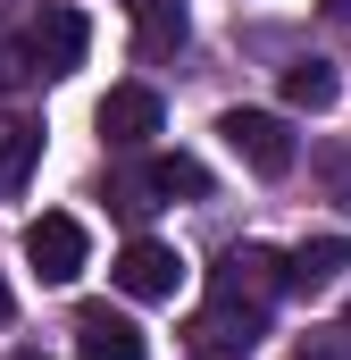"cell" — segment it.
<instances>
[{
    "mask_svg": "<svg viewBox=\"0 0 351 360\" xmlns=\"http://www.w3.org/2000/svg\"><path fill=\"white\" fill-rule=\"evenodd\" d=\"M343 269H351V235H318V243H301L284 260V293H326Z\"/></svg>",
    "mask_w": 351,
    "mask_h": 360,
    "instance_id": "10",
    "label": "cell"
},
{
    "mask_svg": "<svg viewBox=\"0 0 351 360\" xmlns=\"http://www.w3.org/2000/svg\"><path fill=\"white\" fill-rule=\"evenodd\" d=\"M17 360H42V352H17Z\"/></svg>",
    "mask_w": 351,
    "mask_h": 360,
    "instance_id": "21",
    "label": "cell"
},
{
    "mask_svg": "<svg viewBox=\"0 0 351 360\" xmlns=\"http://www.w3.org/2000/svg\"><path fill=\"white\" fill-rule=\"evenodd\" d=\"M151 201H209V168H201V160H184V151L143 160L134 176L117 184V210H151Z\"/></svg>",
    "mask_w": 351,
    "mask_h": 360,
    "instance_id": "4",
    "label": "cell"
},
{
    "mask_svg": "<svg viewBox=\"0 0 351 360\" xmlns=\"http://www.w3.org/2000/svg\"><path fill=\"white\" fill-rule=\"evenodd\" d=\"M34 160H42V126H34V117H0V201L25 193Z\"/></svg>",
    "mask_w": 351,
    "mask_h": 360,
    "instance_id": "11",
    "label": "cell"
},
{
    "mask_svg": "<svg viewBox=\"0 0 351 360\" xmlns=\"http://www.w3.org/2000/svg\"><path fill=\"white\" fill-rule=\"evenodd\" d=\"M218 134H226V151H234L251 176H293V160H301L293 126H284V117H267V109H226V117H218Z\"/></svg>",
    "mask_w": 351,
    "mask_h": 360,
    "instance_id": "2",
    "label": "cell"
},
{
    "mask_svg": "<svg viewBox=\"0 0 351 360\" xmlns=\"http://www.w3.org/2000/svg\"><path fill=\"white\" fill-rule=\"evenodd\" d=\"M8 8H17V0H0V17H8Z\"/></svg>",
    "mask_w": 351,
    "mask_h": 360,
    "instance_id": "20",
    "label": "cell"
},
{
    "mask_svg": "<svg viewBox=\"0 0 351 360\" xmlns=\"http://www.w3.org/2000/svg\"><path fill=\"white\" fill-rule=\"evenodd\" d=\"M109 276H117V293H134V302H176V293H184V260H176V243H159V235H134Z\"/></svg>",
    "mask_w": 351,
    "mask_h": 360,
    "instance_id": "5",
    "label": "cell"
},
{
    "mask_svg": "<svg viewBox=\"0 0 351 360\" xmlns=\"http://www.w3.org/2000/svg\"><path fill=\"white\" fill-rule=\"evenodd\" d=\"M159 92L151 84H109V101H100V143L109 151H151V134H159Z\"/></svg>",
    "mask_w": 351,
    "mask_h": 360,
    "instance_id": "7",
    "label": "cell"
},
{
    "mask_svg": "<svg viewBox=\"0 0 351 360\" xmlns=\"http://www.w3.org/2000/svg\"><path fill=\"white\" fill-rule=\"evenodd\" d=\"M92 51V25L84 8H67V0H51L34 25H25V68H34V84H59V76H76Z\"/></svg>",
    "mask_w": 351,
    "mask_h": 360,
    "instance_id": "1",
    "label": "cell"
},
{
    "mask_svg": "<svg viewBox=\"0 0 351 360\" xmlns=\"http://www.w3.org/2000/svg\"><path fill=\"white\" fill-rule=\"evenodd\" d=\"M0 327H8V285H0Z\"/></svg>",
    "mask_w": 351,
    "mask_h": 360,
    "instance_id": "18",
    "label": "cell"
},
{
    "mask_svg": "<svg viewBox=\"0 0 351 360\" xmlns=\"http://www.w3.org/2000/svg\"><path fill=\"white\" fill-rule=\"evenodd\" d=\"M84 218H67V210H42L34 226H25V269L42 276V285H76L84 276Z\"/></svg>",
    "mask_w": 351,
    "mask_h": 360,
    "instance_id": "3",
    "label": "cell"
},
{
    "mask_svg": "<svg viewBox=\"0 0 351 360\" xmlns=\"http://www.w3.org/2000/svg\"><path fill=\"white\" fill-rule=\"evenodd\" d=\"M209 293H234V302H276L284 293V260L267 252V243H234L226 260H218V276H209Z\"/></svg>",
    "mask_w": 351,
    "mask_h": 360,
    "instance_id": "8",
    "label": "cell"
},
{
    "mask_svg": "<svg viewBox=\"0 0 351 360\" xmlns=\"http://www.w3.org/2000/svg\"><path fill=\"white\" fill-rule=\"evenodd\" d=\"M126 8H159V0H126Z\"/></svg>",
    "mask_w": 351,
    "mask_h": 360,
    "instance_id": "19",
    "label": "cell"
},
{
    "mask_svg": "<svg viewBox=\"0 0 351 360\" xmlns=\"http://www.w3.org/2000/svg\"><path fill=\"white\" fill-rule=\"evenodd\" d=\"M284 101L318 117V109H335V101H343V76H335L326 59H293V68H284Z\"/></svg>",
    "mask_w": 351,
    "mask_h": 360,
    "instance_id": "13",
    "label": "cell"
},
{
    "mask_svg": "<svg viewBox=\"0 0 351 360\" xmlns=\"http://www.w3.org/2000/svg\"><path fill=\"white\" fill-rule=\"evenodd\" d=\"M34 84V68H25V42H8V34H0V101H8V92H25Z\"/></svg>",
    "mask_w": 351,
    "mask_h": 360,
    "instance_id": "15",
    "label": "cell"
},
{
    "mask_svg": "<svg viewBox=\"0 0 351 360\" xmlns=\"http://www.w3.org/2000/svg\"><path fill=\"white\" fill-rule=\"evenodd\" d=\"M343 327H351V310H343Z\"/></svg>",
    "mask_w": 351,
    "mask_h": 360,
    "instance_id": "22",
    "label": "cell"
},
{
    "mask_svg": "<svg viewBox=\"0 0 351 360\" xmlns=\"http://www.w3.org/2000/svg\"><path fill=\"white\" fill-rule=\"evenodd\" d=\"M184 0H159V8H134V51L143 59H168V51H184Z\"/></svg>",
    "mask_w": 351,
    "mask_h": 360,
    "instance_id": "12",
    "label": "cell"
},
{
    "mask_svg": "<svg viewBox=\"0 0 351 360\" xmlns=\"http://www.w3.org/2000/svg\"><path fill=\"white\" fill-rule=\"evenodd\" d=\"M293 360H351V327H326V335H301Z\"/></svg>",
    "mask_w": 351,
    "mask_h": 360,
    "instance_id": "16",
    "label": "cell"
},
{
    "mask_svg": "<svg viewBox=\"0 0 351 360\" xmlns=\"http://www.w3.org/2000/svg\"><path fill=\"white\" fill-rule=\"evenodd\" d=\"M76 360H151V344H143V327H134L126 310L84 302V310H76Z\"/></svg>",
    "mask_w": 351,
    "mask_h": 360,
    "instance_id": "9",
    "label": "cell"
},
{
    "mask_svg": "<svg viewBox=\"0 0 351 360\" xmlns=\"http://www.w3.org/2000/svg\"><path fill=\"white\" fill-rule=\"evenodd\" d=\"M326 17H343V25H351V0H326Z\"/></svg>",
    "mask_w": 351,
    "mask_h": 360,
    "instance_id": "17",
    "label": "cell"
},
{
    "mask_svg": "<svg viewBox=\"0 0 351 360\" xmlns=\"http://www.w3.org/2000/svg\"><path fill=\"white\" fill-rule=\"evenodd\" d=\"M318 176H326V193L351 210V143H326V151H318Z\"/></svg>",
    "mask_w": 351,
    "mask_h": 360,
    "instance_id": "14",
    "label": "cell"
},
{
    "mask_svg": "<svg viewBox=\"0 0 351 360\" xmlns=\"http://www.w3.org/2000/svg\"><path fill=\"white\" fill-rule=\"evenodd\" d=\"M260 335H267V310L260 302H234V293H209V310L192 319V352H209V360L251 352Z\"/></svg>",
    "mask_w": 351,
    "mask_h": 360,
    "instance_id": "6",
    "label": "cell"
}]
</instances>
